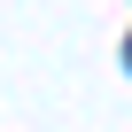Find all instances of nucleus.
Listing matches in <instances>:
<instances>
[{"mask_svg": "<svg viewBox=\"0 0 132 132\" xmlns=\"http://www.w3.org/2000/svg\"><path fill=\"white\" fill-rule=\"evenodd\" d=\"M124 70H132V39H124Z\"/></svg>", "mask_w": 132, "mask_h": 132, "instance_id": "f257e3e1", "label": "nucleus"}]
</instances>
